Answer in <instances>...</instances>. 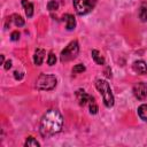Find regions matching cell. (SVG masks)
<instances>
[{
  "instance_id": "obj_1",
  "label": "cell",
  "mask_w": 147,
  "mask_h": 147,
  "mask_svg": "<svg viewBox=\"0 0 147 147\" xmlns=\"http://www.w3.org/2000/svg\"><path fill=\"white\" fill-rule=\"evenodd\" d=\"M63 125V117L60 111L55 109H49L42 116L39 125V132L42 137L48 138L59 133Z\"/></svg>"
},
{
  "instance_id": "obj_2",
  "label": "cell",
  "mask_w": 147,
  "mask_h": 147,
  "mask_svg": "<svg viewBox=\"0 0 147 147\" xmlns=\"http://www.w3.org/2000/svg\"><path fill=\"white\" fill-rule=\"evenodd\" d=\"M95 87L99 91V93L101 94L105 106L107 108L113 107L114 106V95H113V92H111V88H110L108 82L103 80V79H96Z\"/></svg>"
},
{
  "instance_id": "obj_3",
  "label": "cell",
  "mask_w": 147,
  "mask_h": 147,
  "mask_svg": "<svg viewBox=\"0 0 147 147\" xmlns=\"http://www.w3.org/2000/svg\"><path fill=\"white\" fill-rule=\"evenodd\" d=\"M36 86L41 91H51L56 86V77L54 75L41 74L36 82Z\"/></svg>"
},
{
  "instance_id": "obj_4",
  "label": "cell",
  "mask_w": 147,
  "mask_h": 147,
  "mask_svg": "<svg viewBox=\"0 0 147 147\" xmlns=\"http://www.w3.org/2000/svg\"><path fill=\"white\" fill-rule=\"evenodd\" d=\"M78 52H79L78 41L77 40H74V41L69 42L68 46L61 52V55H60L61 62H69V61L74 60L78 55Z\"/></svg>"
},
{
  "instance_id": "obj_5",
  "label": "cell",
  "mask_w": 147,
  "mask_h": 147,
  "mask_svg": "<svg viewBox=\"0 0 147 147\" xmlns=\"http://www.w3.org/2000/svg\"><path fill=\"white\" fill-rule=\"evenodd\" d=\"M95 6V0H74V7L78 15H86Z\"/></svg>"
},
{
  "instance_id": "obj_6",
  "label": "cell",
  "mask_w": 147,
  "mask_h": 147,
  "mask_svg": "<svg viewBox=\"0 0 147 147\" xmlns=\"http://www.w3.org/2000/svg\"><path fill=\"white\" fill-rule=\"evenodd\" d=\"M133 94L138 100H145L147 98V84L144 82H138L133 86Z\"/></svg>"
},
{
  "instance_id": "obj_7",
  "label": "cell",
  "mask_w": 147,
  "mask_h": 147,
  "mask_svg": "<svg viewBox=\"0 0 147 147\" xmlns=\"http://www.w3.org/2000/svg\"><path fill=\"white\" fill-rule=\"evenodd\" d=\"M76 96H77V100H78L79 105H80V106H85V105L88 103V101H90V99H91L92 95L87 94L84 90H78V91L76 92Z\"/></svg>"
},
{
  "instance_id": "obj_8",
  "label": "cell",
  "mask_w": 147,
  "mask_h": 147,
  "mask_svg": "<svg viewBox=\"0 0 147 147\" xmlns=\"http://www.w3.org/2000/svg\"><path fill=\"white\" fill-rule=\"evenodd\" d=\"M132 68L139 75H144V74L147 72V63L145 61H142V60H138V61L133 62Z\"/></svg>"
},
{
  "instance_id": "obj_9",
  "label": "cell",
  "mask_w": 147,
  "mask_h": 147,
  "mask_svg": "<svg viewBox=\"0 0 147 147\" xmlns=\"http://www.w3.org/2000/svg\"><path fill=\"white\" fill-rule=\"evenodd\" d=\"M63 21L65 22V28H67L68 31H71V30L75 29V26H76V20H75V17L71 14H65L63 16Z\"/></svg>"
},
{
  "instance_id": "obj_10",
  "label": "cell",
  "mask_w": 147,
  "mask_h": 147,
  "mask_svg": "<svg viewBox=\"0 0 147 147\" xmlns=\"http://www.w3.org/2000/svg\"><path fill=\"white\" fill-rule=\"evenodd\" d=\"M44 57H45V51L44 49H36L34 52V55H33V62L36 65H41L42 61H44Z\"/></svg>"
},
{
  "instance_id": "obj_11",
  "label": "cell",
  "mask_w": 147,
  "mask_h": 147,
  "mask_svg": "<svg viewBox=\"0 0 147 147\" xmlns=\"http://www.w3.org/2000/svg\"><path fill=\"white\" fill-rule=\"evenodd\" d=\"M22 6L25 9V14L28 17H32L33 15V5L28 0H22Z\"/></svg>"
},
{
  "instance_id": "obj_12",
  "label": "cell",
  "mask_w": 147,
  "mask_h": 147,
  "mask_svg": "<svg viewBox=\"0 0 147 147\" xmlns=\"http://www.w3.org/2000/svg\"><path fill=\"white\" fill-rule=\"evenodd\" d=\"M92 59L94 60V62L96 63V64H100V65H102V64H105V59H103V56L99 53V51H96V49H93L92 51Z\"/></svg>"
},
{
  "instance_id": "obj_13",
  "label": "cell",
  "mask_w": 147,
  "mask_h": 147,
  "mask_svg": "<svg viewBox=\"0 0 147 147\" xmlns=\"http://www.w3.org/2000/svg\"><path fill=\"white\" fill-rule=\"evenodd\" d=\"M139 18L142 22H147V2L141 3L139 7Z\"/></svg>"
},
{
  "instance_id": "obj_14",
  "label": "cell",
  "mask_w": 147,
  "mask_h": 147,
  "mask_svg": "<svg viewBox=\"0 0 147 147\" xmlns=\"http://www.w3.org/2000/svg\"><path fill=\"white\" fill-rule=\"evenodd\" d=\"M138 115H139V117H140L142 121L147 122V105H146V103L141 105V106L138 108Z\"/></svg>"
},
{
  "instance_id": "obj_15",
  "label": "cell",
  "mask_w": 147,
  "mask_h": 147,
  "mask_svg": "<svg viewBox=\"0 0 147 147\" xmlns=\"http://www.w3.org/2000/svg\"><path fill=\"white\" fill-rule=\"evenodd\" d=\"M88 106H90V113L91 114H96L98 113V106L95 103V100L93 96H91L90 101H88Z\"/></svg>"
},
{
  "instance_id": "obj_16",
  "label": "cell",
  "mask_w": 147,
  "mask_h": 147,
  "mask_svg": "<svg viewBox=\"0 0 147 147\" xmlns=\"http://www.w3.org/2000/svg\"><path fill=\"white\" fill-rule=\"evenodd\" d=\"M11 17H13L11 20H13V22L15 23L16 26H23V25H24V20H23L20 15H13Z\"/></svg>"
},
{
  "instance_id": "obj_17",
  "label": "cell",
  "mask_w": 147,
  "mask_h": 147,
  "mask_svg": "<svg viewBox=\"0 0 147 147\" xmlns=\"http://www.w3.org/2000/svg\"><path fill=\"white\" fill-rule=\"evenodd\" d=\"M40 144L33 138V137H29L28 139H26V141H25V146H33V147H38Z\"/></svg>"
},
{
  "instance_id": "obj_18",
  "label": "cell",
  "mask_w": 147,
  "mask_h": 147,
  "mask_svg": "<svg viewBox=\"0 0 147 147\" xmlns=\"http://www.w3.org/2000/svg\"><path fill=\"white\" fill-rule=\"evenodd\" d=\"M57 7H59V3H57V1H55V0H51V1H48V3H47L48 10H56Z\"/></svg>"
},
{
  "instance_id": "obj_19",
  "label": "cell",
  "mask_w": 147,
  "mask_h": 147,
  "mask_svg": "<svg viewBox=\"0 0 147 147\" xmlns=\"http://www.w3.org/2000/svg\"><path fill=\"white\" fill-rule=\"evenodd\" d=\"M55 62H56V57H55L54 53L51 52V53L48 54V57H47V63H48V65H54Z\"/></svg>"
},
{
  "instance_id": "obj_20",
  "label": "cell",
  "mask_w": 147,
  "mask_h": 147,
  "mask_svg": "<svg viewBox=\"0 0 147 147\" xmlns=\"http://www.w3.org/2000/svg\"><path fill=\"white\" fill-rule=\"evenodd\" d=\"M83 71H85L84 64H76L72 68V72H75V74H79V72H83Z\"/></svg>"
},
{
  "instance_id": "obj_21",
  "label": "cell",
  "mask_w": 147,
  "mask_h": 147,
  "mask_svg": "<svg viewBox=\"0 0 147 147\" xmlns=\"http://www.w3.org/2000/svg\"><path fill=\"white\" fill-rule=\"evenodd\" d=\"M18 38H20V32H18V31H14V32L10 34V39H11L13 41L18 40Z\"/></svg>"
},
{
  "instance_id": "obj_22",
  "label": "cell",
  "mask_w": 147,
  "mask_h": 147,
  "mask_svg": "<svg viewBox=\"0 0 147 147\" xmlns=\"http://www.w3.org/2000/svg\"><path fill=\"white\" fill-rule=\"evenodd\" d=\"M11 68V61L10 60H8L6 63H5V69L6 70H8V69H10Z\"/></svg>"
},
{
  "instance_id": "obj_23",
  "label": "cell",
  "mask_w": 147,
  "mask_h": 147,
  "mask_svg": "<svg viewBox=\"0 0 147 147\" xmlns=\"http://www.w3.org/2000/svg\"><path fill=\"white\" fill-rule=\"evenodd\" d=\"M14 74H15V78H16V79H21V78L23 77V74H22V72H18V71H15Z\"/></svg>"
},
{
  "instance_id": "obj_24",
  "label": "cell",
  "mask_w": 147,
  "mask_h": 147,
  "mask_svg": "<svg viewBox=\"0 0 147 147\" xmlns=\"http://www.w3.org/2000/svg\"><path fill=\"white\" fill-rule=\"evenodd\" d=\"M3 61H5L3 60V55H1V64H3Z\"/></svg>"
}]
</instances>
